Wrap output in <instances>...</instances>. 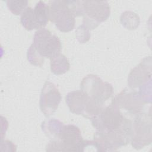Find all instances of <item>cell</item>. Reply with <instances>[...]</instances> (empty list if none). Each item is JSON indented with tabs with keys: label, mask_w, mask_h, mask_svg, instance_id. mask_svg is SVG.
Returning <instances> with one entry per match:
<instances>
[{
	"label": "cell",
	"mask_w": 152,
	"mask_h": 152,
	"mask_svg": "<svg viewBox=\"0 0 152 152\" xmlns=\"http://www.w3.org/2000/svg\"><path fill=\"white\" fill-rule=\"evenodd\" d=\"M91 121L96 129L94 140L100 151H115L130 142L132 121L126 118L115 104L103 107Z\"/></svg>",
	"instance_id": "6da1fadb"
},
{
	"label": "cell",
	"mask_w": 152,
	"mask_h": 152,
	"mask_svg": "<svg viewBox=\"0 0 152 152\" xmlns=\"http://www.w3.org/2000/svg\"><path fill=\"white\" fill-rule=\"evenodd\" d=\"M49 20L62 32L74 28L75 17L81 16V1L55 0L50 2Z\"/></svg>",
	"instance_id": "7a4b0ae2"
},
{
	"label": "cell",
	"mask_w": 152,
	"mask_h": 152,
	"mask_svg": "<svg viewBox=\"0 0 152 152\" xmlns=\"http://www.w3.org/2000/svg\"><path fill=\"white\" fill-rule=\"evenodd\" d=\"M84 140L78 127L74 125H64L63 128L54 140L46 145L47 151H81Z\"/></svg>",
	"instance_id": "3957f363"
},
{
	"label": "cell",
	"mask_w": 152,
	"mask_h": 152,
	"mask_svg": "<svg viewBox=\"0 0 152 152\" xmlns=\"http://www.w3.org/2000/svg\"><path fill=\"white\" fill-rule=\"evenodd\" d=\"M80 90L102 107L104 106L105 102L112 97L113 93V88L110 83L103 81L94 74L87 75L82 79Z\"/></svg>",
	"instance_id": "277c9868"
},
{
	"label": "cell",
	"mask_w": 152,
	"mask_h": 152,
	"mask_svg": "<svg viewBox=\"0 0 152 152\" xmlns=\"http://www.w3.org/2000/svg\"><path fill=\"white\" fill-rule=\"evenodd\" d=\"M65 102L72 113L90 119L98 114L103 107L81 90L69 92L65 97Z\"/></svg>",
	"instance_id": "5b68a950"
},
{
	"label": "cell",
	"mask_w": 152,
	"mask_h": 152,
	"mask_svg": "<svg viewBox=\"0 0 152 152\" xmlns=\"http://www.w3.org/2000/svg\"><path fill=\"white\" fill-rule=\"evenodd\" d=\"M83 24L90 30L96 28L110 15V8L106 1H81Z\"/></svg>",
	"instance_id": "8992f818"
},
{
	"label": "cell",
	"mask_w": 152,
	"mask_h": 152,
	"mask_svg": "<svg viewBox=\"0 0 152 152\" xmlns=\"http://www.w3.org/2000/svg\"><path fill=\"white\" fill-rule=\"evenodd\" d=\"M30 46L43 59L45 58L50 59L60 53L62 47L58 37L45 28L39 29L35 32L33 42Z\"/></svg>",
	"instance_id": "52a82bcc"
},
{
	"label": "cell",
	"mask_w": 152,
	"mask_h": 152,
	"mask_svg": "<svg viewBox=\"0 0 152 152\" xmlns=\"http://www.w3.org/2000/svg\"><path fill=\"white\" fill-rule=\"evenodd\" d=\"M151 114L141 113L132 121V134L130 142L132 146L139 150L151 144L152 140Z\"/></svg>",
	"instance_id": "ba28073f"
},
{
	"label": "cell",
	"mask_w": 152,
	"mask_h": 152,
	"mask_svg": "<svg viewBox=\"0 0 152 152\" xmlns=\"http://www.w3.org/2000/svg\"><path fill=\"white\" fill-rule=\"evenodd\" d=\"M112 103L120 110H125L133 118L143 112L145 102L141 97L137 91L125 88L112 99Z\"/></svg>",
	"instance_id": "9c48e42d"
},
{
	"label": "cell",
	"mask_w": 152,
	"mask_h": 152,
	"mask_svg": "<svg viewBox=\"0 0 152 152\" xmlns=\"http://www.w3.org/2000/svg\"><path fill=\"white\" fill-rule=\"evenodd\" d=\"M61 100V95L56 86L50 81H46L40 95L41 112L46 117H49L56 112Z\"/></svg>",
	"instance_id": "30bf717a"
},
{
	"label": "cell",
	"mask_w": 152,
	"mask_h": 152,
	"mask_svg": "<svg viewBox=\"0 0 152 152\" xmlns=\"http://www.w3.org/2000/svg\"><path fill=\"white\" fill-rule=\"evenodd\" d=\"M151 80V58H145L137 66L134 68L128 78V84L131 89L143 86Z\"/></svg>",
	"instance_id": "8fae6325"
},
{
	"label": "cell",
	"mask_w": 152,
	"mask_h": 152,
	"mask_svg": "<svg viewBox=\"0 0 152 152\" xmlns=\"http://www.w3.org/2000/svg\"><path fill=\"white\" fill-rule=\"evenodd\" d=\"M33 18L37 29L44 28L49 20V7L44 2L40 1L33 8Z\"/></svg>",
	"instance_id": "7c38bea8"
},
{
	"label": "cell",
	"mask_w": 152,
	"mask_h": 152,
	"mask_svg": "<svg viewBox=\"0 0 152 152\" xmlns=\"http://www.w3.org/2000/svg\"><path fill=\"white\" fill-rule=\"evenodd\" d=\"M50 70L55 75L66 73L70 68V64L67 58L63 54L58 53L50 58Z\"/></svg>",
	"instance_id": "4fadbf2b"
},
{
	"label": "cell",
	"mask_w": 152,
	"mask_h": 152,
	"mask_svg": "<svg viewBox=\"0 0 152 152\" xmlns=\"http://www.w3.org/2000/svg\"><path fill=\"white\" fill-rule=\"evenodd\" d=\"M64 124L55 118H50L45 120L42 123V129L45 134L50 140H54L61 133Z\"/></svg>",
	"instance_id": "5bb4252c"
},
{
	"label": "cell",
	"mask_w": 152,
	"mask_h": 152,
	"mask_svg": "<svg viewBox=\"0 0 152 152\" xmlns=\"http://www.w3.org/2000/svg\"><path fill=\"white\" fill-rule=\"evenodd\" d=\"M121 21L127 29H135L140 24V18L134 12L131 11L124 12L121 17Z\"/></svg>",
	"instance_id": "9a60e30c"
},
{
	"label": "cell",
	"mask_w": 152,
	"mask_h": 152,
	"mask_svg": "<svg viewBox=\"0 0 152 152\" xmlns=\"http://www.w3.org/2000/svg\"><path fill=\"white\" fill-rule=\"evenodd\" d=\"M20 21L22 26L27 30L37 29L33 18V9L30 7H27L21 15Z\"/></svg>",
	"instance_id": "2e32d148"
},
{
	"label": "cell",
	"mask_w": 152,
	"mask_h": 152,
	"mask_svg": "<svg viewBox=\"0 0 152 152\" xmlns=\"http://www.w3.org/2000/svg\"><path fill=\"white\" fill-rule=\"evenodd\" d=\"M7 5L9 10L14 14L21 15L23 11L27 8L28 5L27 1H13L8 0L6 1Z\"/></svg>",
	"instance_id": "e0dca14e"
},
{
	"label": "cell",
	"mask_w": 152,
	"mask_h": 152,
	"mask_svg": "<svg viewBox=\"0 0 152 152\" xmlns=\"http://www.w3.org/2000/svg\"><path fill=\"white\" fill-rule=\"evenodd\" d=\"M90 30L83 24L79 26L75 31V36L77 40L81 43H84L88 42L91 37Z\"/></svg>",
	"instance_id": "ac0fdd59"
},
{
	"label": "cell",
	"mask_w": 152,
	"mask_h": 152,
	"mask_svg": "<svg viewBox=\"0 0 152 152\" xmlns=\"http://www.w3.org/2000/svg\"><path fill=\"white\" fill-rule=\"evenodd\" d=\"M27 56V59L29 61V62L33 65L42 66L44 63L45 59L39 57L30 46L28 49Z\"/></svg>",
	"instance_id": "d6986e66"
}]
</instances>
